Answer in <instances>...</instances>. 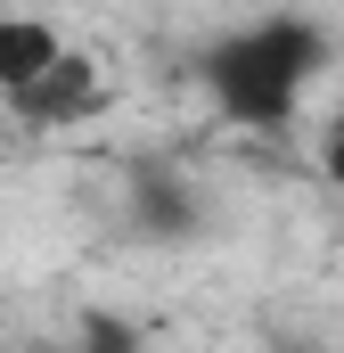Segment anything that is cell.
<instances>
[{"instance_id": "1", "label": "cell", "mask_w": 344, "mask_h": 353, "mask_svg": "<svg viewBox=\"0 0 344 353\" xmlns=\"http://www.w3.org/2000/svg\"><path fill=\"white\" fill-rule=\"evenodd\" d=\"M197 74H205L213 107H222L230 123H246V132H287V123L303 115V90L328 74V25L303 17V8H270L255 25L222 33V41L197 58Z\"/></svg>"}, {"instance_id": "2", "label": "cell", "mask_w": 344, "mask_h": 353, "mask_svg": "<svg viewBox=\"0 0 344 353\" xmlns=\"http://www.w3.org/2000/svg\"><path fill=\"white\" fill-rule=\"evenodd\" d=\"M25 123H41V132H66V123H90L98 107H107V83H98V66H90L83 50H58V66L41 74V83H25L8 99Z\"/></svg>"}, {"instance_id": "3", "label": "cell", "mask_w": 344, "mask_h": 353, "mask_svg": "<svg viewBox=\"0 0 344 353\" xmlns=\"http://www.w3.org/2000/svg\"><path fill=\"white\" fill-rule=\"evenodd\" d=\"M58 50H66V33L50 25V17H0V99H17L25 83H41L50 66H58Z\"/></svg>"}, {"instance_id": "4", "label": "cell", "mask_w": 344, "mask_h": 353, "mask_svg": "<svg viewBox=\"0 0 344 353\" xmlns=\"http://www.w3.org/2000/svg\"><path fill=\"white\" fill-rule=\"evenodd\" d=\"M140 230L189 239V230H197V189H189V181H140Z\"/></svg>"}, {"instance_id": "5", "label": "cell", "mask_w": 344, "mask_h": 353, "mask_svg": "<svg viewBox=\"0 0 344 353\" xmlns=\"http://www.w3.org/2000/svg\"><path fill=\"white\" fill-rule=\"evenodd\" d=\"M74 353H140V337H131V321L90 312V321H83V345H74Z\"/></svg>"}, {"instance_id": "6", "label": "cell", "mask_w": 344, "mask_h": 353, "mask_svg": "<svg viewBox=\"0 0 344 353\" xmlns=\"http://www.w3.org/2000/svg\"><path fill=\"white\" fill-rule=\"evenodd\" d=\"M320 165H328V181L344 189V115L328 123V140H320Z\"/></svg>"}, {"instance_id": "7", "label": "cell", "mask_w": 344, "mask_h": 353, "mask_svg": "<svg viewBox=\"0 0 344 353\" xmlns=\"http://www.w3.org/2000/svg\"><path fill=\"white\" fill-rule=\"evenodd\" d=\"M17 353H74V345H17Z\"/></svg>"}, {"instance_id": "8", "label": "cell", "mask_w": 344, "mask_h": 353, "mask_svg": "<svg viewBox=\"0 0 344 353\" xmlns=\"http://www.w3.org/2000/svg\"><path fill=\"white\" fill-rule=\"evenodd\" d=\"M279 353H295V345H279ZM303 353H312V345H303Z\"/></svg>"}]
</instances>
